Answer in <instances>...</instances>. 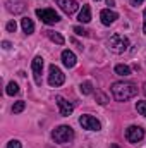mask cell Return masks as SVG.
<instances>
[{"label":"cell","mask_w":146,"mask_h":148,"mask_svg":"<svg viewBox=\"0 0 146 148\" xmlns=\"http://www.w3.org/2000/svg\"><path fill=\"white\" fill-rule=\"evenodd\" d=\"M145 0H129V3L132 5V7H138V5H141Z\"/></svg>","instance_id":"26"},{"label":"cell","mask_w":146,"mask_h":148,"mask_svg":"<svg viewBox=\"0 0 146 148\" xmlns=\"http://www.w3.org/2000/svg\"><path fill=\"white\" fill-rule=\"evenodd\" d=\"M143 93H145V95H146V83H145V84H143Z\"/></svg>","instance_id":"30"},{"label":"cell","mask_w":146,"mask_h":148,"mask_svg":"<svg viewBox=\"0 0 146 148\" xmlns=\"http://www.w3.org/2000/svg\"><path fill=\"white\" fill-rule=\"evenodd\" d=\"M107 47H108L110 52H113V53H124L129 48V38L120 35V33H113L107 40Z\"/></svg>","instance_id":"2"},{"label":"cell","mask_w":146,"mask_h":148,"mask_svg":"<svg viewBox=\"0 0 146 148\" xmlns=\"http://www.w3.org/2000/svg\"><path fill=\"white\" fill-rule=\"evenodd\" d=\"M5 5H7V10L10 14L17 16V14H23L26 10V5L28 3H26V0H7Z\"/></svg>","instance_id":"8"},{"label":"cell","mask_w":146,"mask_h":148,"mask_svg":"<svg viewBox=\"0 0 146 148\" xmlns=\"http://www.w3.org/2000/svg\"><path fill=\"white\" fill-rule=\"evenodd\" d=\"M7 148H23V145H21L19 140H10V141L7 143Z\"/></svg>","instance_id":"23"},{"label":"cell","mask_w":146,"mask_h":148,"mask_svg":"<svg viewBox=\"0 0 146 148\" xmlns=\"http://www.w3.org/2000/svg\"><path fill=\"white\" fill-rule=\"evenodd\" d=\"M76 62H77V59H76L74 52H71V50H64L62 52V64L67 69H72L74 66H76Z\"/></svg>","instance_id":"13"},{"label":"cell","mask_w":146,"mask_h":148,"mask_svg":"<svg viewBox=\"0 0 146 148\" xmlns=\"http://www.w3.org/2000/svg\"><path fill=\"white\" fill-rule=\"evenodd\" d=\"M64 81H65V74L62 73L55 64H52L50 69H48V84L57 88V86H62Z\"/></svg>","instance_id":"4"},{"label":"cell","mask_w":146,"mask_h":148,"mask_svg":"<svg viewBox=\"0 0 146 148\" xmlns=\"http://www.w3.org/2000/svg\"><path fill=\"white\" fill-rule=\"evenodd\" d=\"M136 110L139 112L143 117H146V102H138L136 103Z\"/></svg>","instance_id":"22"},{"label":"cell","mask_w":146,"mask_h":148,"mask_svg":"<svg viewBox=\"0 0 146 148\" xmlns=\"http://www.w3.org/2000/svg\"><path fill=\"white\" fill-rule=\"evenodd\" d=\"M79 90H81L83 95H89V93H93V83L91 81H84V83H81Z\"/></svg>","instance_id":"18"},{"label":"cell","mask_w":146,"mask_h":148,"mask_svg":"<svg viewBox=\"0 0 146 148\" xmlns=\"http://www.w3.org/2000/svg\"><path fill=\"white\" fill-rule=\"evenodd\" d=\"M107 5H110V7H113V5H115V0H107Z\"/></svg>","instance_id":"29"},{"label":"cell","mask_w":146,"mask_h":148,"mask_svg":"<svg viewBox=\"0 0 146 148\" xmlns=\"http://www.w3.org/2000/svg\"><path fill=\"white\" fill-rule=\"evenodd\" d=\"M100 19H102V24L110 26V24H113V23L119 19V14L113 12V10H110V9H103V10L100 12Z\"/></svg>","instance_id":"12"},{"label":"cell","mask_w":146,"mask_h":148,"mask_svg":"<svg viewBox=\"0 0 146 148\" xmlns=\"http://www.w3.org/2000/svg\"><path fill=\"white\" fill-rule=\"evenodd\" d=\"M96 98H98V103H100V105H107V103H108L107 95H103L102 91H96Z\"/></svg>","instance_id":"21"},{"label":"cell","mask_w":146,"mask_h":148,"mask_svg":"<svg viewBox=\"0 0 146 148\" xmlns=\"http://www.w3.org/2000/svg\"><path fill=\"white\" fill-rule=\"evenodd\" d=\"M24 109H26V102H23V100H19V102H16V103L12 105V112H14V114H21Z\"/></svg>","instance_id":"20"},{"label":"cell","mask_w":146,"mask_h":148,"mask_svg":"<svg viewBox=\"0 0 146 148\" xmlns=\"http://www.w3.org/2000/svg\"><path fill=\"white\" fill-rule=\"evenodd\" d=\"M2 47H3L5 50H9V48H10V41H2Z\"/></svg>","instance_id":"27"},{"label":"cell","mask_w":146,"mask_h":148,"mask_svg":"<svg viewBox=\"0 0 146 148\" xmlns=\"http://www.w3.org/2000/svg\"><path fill=\"white\" fill-rule=\"evenodd\" d=\"M115 74H119V76H131V67L129 66H126V64H117L115 66Z\"/></svg>","instance_id":"17"},{"label":"cell","mask_w":146,"mask_h":148,"mask_svg":"<svg viewBox=\"0 0 146 148\" xmlns=\"http://www.w3.org/2000/svg\"><path fill=\"white\" fill-rule=\"evenodd\" d=\"M57 100V105H59V110H60V115H64V117H67V115H71L74 110V105L69 102V100H65V98H62V97H57L55 98Z\"/></svg>","instance_id":"10"},{"label":"cell","mask_w":146,"mask_h":148,"mask_svg":"<svg viewBox=\"0 0 146 148\" xmlns=\"http://www.w3.org/2000/svg\"><path fill=\"white\" fill-rule=\"evenodd\" d=\"M31 69H33V76H35V81L36 84H41V71H43V59L36 55L31 62Z\"/></svg>","instance_id":"9"},{"label":"cell","mask_w":146,"mask_h":148,"mask_svg":"<svg viewBox=\"0 0 146 148\" xmlns=\"http://www.w3.org/2000/svg\"><path fill=\"white\" fill-rule=\"evenodd\" d=\"M96 2H98V0H96Z\"/></svg>","instance_id":"32"},{"label":"cell","mask_w":146,"mask_h":148,"mask_svg":"<svg viewBox=\"0 0 146 148\" xmlns=\"http://www.w3.org/2000/svg\"><path fill=\"white\" fill-rule=\"evenodd\" d=\"M46 36L50 38L53 43H57V45H64V41H65L60 33H55V31H46Z\"/></svg>","instance_id":"16"},{"label":"cell","mask_w":146,"mask_h":148,"mask_svg":"<svg viewBox=\"0 0 146 148\" xmlns=\"http://www.w3.org/2000/svg\"><path fill=\"white\" fill-rule=\"evenodd\" d=\"M57 5L65 12V14H74L77 9H79V3L76 2V0H57Z\"/></svg>","instance_id":"11"},{"label":"cell","mask_w":146,"mask_h":148,"mask_svg":"<svg viewBox=\"0 0 146 148\" xmlns=\"http://www.w3.org/2000/svg\"><path fill=\"white\" fill-rule=\"evenodd\" d=\"M5 28H7V31H9V33H14V31L17 29V24H16V21H9Z\"/></svg>","instance_id":"24"},{"label":"cell","mask_w":146,"mask_h":148,"mask_svg":"<svg viewBox=\"0 0 146 148\" xmlns=\"http://www.w3.org/2000/svg\"><path fill=\"white\" fill-rule=\"evenodd\" d=\"M21 26H23V31H24L26 35H31V33L35 31V23H33V19H29V17H23V19H21Z\"/></svg>","instance_id":"15"},{"label":"cell","mask_w":146,"mask_h":148,"mask_svg":"<svg viewBox=\"0 0 146 148\" xmlns=\"http://www.w3.org/2000/svg\"><path fill=\"white\" fill-rule=\"evenodd\" d=\"M143 16H145V23H143V33L146 35V9H145V14H143Z\"/></svg>","instance_id":"28"},{"label":"cell","mask_w":146,"mask_h":148,"mask_svg":"<svg viewBox=\"0 0 146 148\" xmlns=\"http://www.w3.org/2000/svg\"><path fill=\"white\" fill-rule=\"evenodd\" d=\"M138 95V86L131 81H117L112 84V97L117 102H127Z\"/></svg>","instance_id":"1"},{"label":"cell","mask_w":146,"mask_h":148,"mask_svg":"<svg viewBox=\"0 0 146 148\" xmlns=\"http://www.w3.org/2000/svg\"><path fill=\"white\" fill-rule=\"evenodd\" d=\"M110 148H119V145H115V143H113V145H110Z\"/></svg>","instance_id":"31"},{"label":"cell","mask_w":146,"mask_h":148,"mask_svg":"<svg viewBox=\"0 0 146 148\" xmlns=\"http://www.w3.org/2000/svg\"><path fill=\"white\" fill-rule=\"evenodd\" d=\"M77 19H79L81 23H84V24L91 21V9H89V5H83V9H81Z\"/></svg>","instance_id":"14"},{"label":"cell","mask_w":146,"mask_h":148,"mask_svg":"<svg viewBox=\"0 0 146 148\" xmlns=\"http://www.w3.org/2000/svg\"><path fill=\"white\" fill-rule=\"evenodd\" d=\"M52 138H53V141L59 143V145L71 143L74 140V129L71 126L62 124V126H59V127H55V129L52 131Z\"/></svg>","instance_id":"3"},{"label":"cell","mask_w":146,"mask_h":148,"mask_svg":"<svg viewBox=\"0 0 146 148\" xmlns=\"http://www.w3.org/2000/svg\"><path fill=\"white\" fill-rule=\"evenodd\" d=\"M145 138V129L141 126H129L126 129V140L129 143H139Z\"/></svg>","instance_id":"7"},{"label":"cell","mask_w":146,"mask_h":148,"mask_svg":"<svg viewBox=\"0 0 146 148\" xmlns=\"http://www.w3.org/2000/svg\"><path fill=\"white\" fill-rule=\"evenodd\" d=\"M7 95H10V97H14V95H17L19 93V86H17V83L16 81H10L9 84H7Z\"/></svg>","instance_id":"19"},{"label":"cell","mask_w":146,"mask_h":148,"mask_svg":"<svg viewBox=\"0 0 146 148\" xmlns=\"http://www.w3.org/2000/svg\"><path fill=\"white\" fill-rule=\"evenodd\" d=\"M74 33H76L77 36H86V35H88V31H86L84 28H81V26H76V28H74Z\"/></svg>","instance_id":"25"},{"label":"cell","mask_w":146,"mask_h":148,"mask_svg":"<svg viewBox=\"0 0 146 148\" xmlns=\"http://www.w3.org/2000/svg\"><path fill=\"white\" fill-rule=\"evenodd\" d=\"M79 124H81L83 129H88V131H96V133H98V131L102 129V122H100L96 117L89 115V114L81 115V117H79Z\"/></svg>","instance_id":"5"},{"label":"cell","mask_w":146,"mask_h":148,"mask_svg":"<svg viewBox=\"0 0 146 148\" xmlns=\"http://www.w3.org/2000/svg\"><path fill=\"white\" fill-rule=\"evenodd\" d=\"M36 16L45 24H57L60 21V16L53 9H36Z\"/></svg>","instance_id":"6"}]
</instances>
